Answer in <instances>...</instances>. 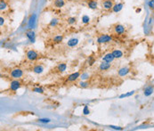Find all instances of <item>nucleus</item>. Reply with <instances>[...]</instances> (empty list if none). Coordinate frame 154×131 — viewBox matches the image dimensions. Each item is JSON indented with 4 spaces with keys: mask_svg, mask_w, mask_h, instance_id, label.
Returning a JSON list of instances; mask_svg holds the SVG:
<instances>
[{
    "mask_svg": "<svg viewBox=\"0 0 154 131\" xmlns=\"http://www.w3.org/2000/svg\"><path fill=\"white\" fill-rule=\"evenodd\" d=\"M10 76L13 79H19V78H21V77L23 76V70L20 69V68H15V69L11 70Z\"/></svg>",
    "mask_w": 154,
    "mask_h": 131,
    "instance_id": "obj_1",
    "label": "nucleus"
},
{
    "mask_svg": "<svg viewBox=\"0 0 154 131\" xmlns=\"http://www.w3.org/2000/svg\"><path fill=\"white\" fill-rule=\"evenodd\" d=\"M111 40H112V37L110 35L103 34V35H101L100 37H98L96 41H97L98 44H107V43L110 42Z\"/></svg>",
    "mask_w": 154,
    "mask_h": 131,
    "instance_id": "obj_2",
    "label": "nucleus"
},
{
    "mask_svg": "<svg viewBox=\"0 0 154 131\" xmlns=\"http://www.w3.org/2000/svg\"><path fill=\"white\" fill-rule=\"evenodd\" d=\"M26 57H27V59L29 60V61L34 62L38 59L39 55H38L35 50H29L27 53H26Z\"/></svg>",
    "mask_w": 154,
    "mask_h": 131,
    "instance_id": "obj_3",
    "label": "nucleus"
},
{
    "mask_svg": "<svg viewBox=\"0 0 154 131\" xmlns=\"http://www.w3.org/2000/svg\"><path fill=\"white\" fill-rule=\"evenodd\" d=\"M21 87V83L20 82L18 79H13V81H11V84H10V90L11 91L15 92V91L18 90Z\"/></svg>",
    "mask_w": 154,
    "mask_h": 131,
    "instance_id": "obj_4",
    "label": "nucleus"
},
{
    "mask_svg": "<svg viewBox=\"0 0 154 131\" xmlns=\"http://www.w3.org/2000/svg\"><path fill=\"white\" fill-rule=\"evenodd\" d=\"M114 4L112 2V0H104L103 2L102 3V7L104 9V10H110L113 7Z\"/></svg>",
    "mask_w": 154,
    "mask_h": 131,
    "instance_id": "obj_5",
    "label": "nucleus"
},
{
    "mask_svg": "<svg viewBox=\"0 0 154 131\" xmlns=\"http://www.w3.org/2000/svg\"><path fill=\"white\" fill-rule=\"evenodd\" d=\"M80 75L81 74L79 71L73 72V73H71L70 75L68 76L67 81H69V82H74V81H76L78 78H80Z\"/></svg>",
    "mask_w": 154,
    "mask_h": 131,
    "instance_id": "obj_6",
    "label": "nucleus"
},
{
    "mask_svg": "<svg viewBox=\"0 0 154 131\" xmlns=\"http://www.w3.org/2000/svg\"><path fill=\"white\" fill-rule=\"evenodd\" d=\"M114 30H115V33L118 34V35H122V34L125 33V27L121 24H117L115 27H114Z\"/></svg>",
    "mask_w": 154,
    "mask_h": 131,
    "instance_id": "obj_7",
    "label": "nucleus"
},
{
    "mask_svg": "<svg viewBox=\"0 0 154 131\" xmlns=\"http://www.w3.org/2000/svg\"><path fill=\"white\" fill-rule=\"evenodd\" d=\"M129 72H130V69H129L128 67H122L118 70V74L119 77H125V76H127Z\"/></svg>",
    "mask_w": 154,
    "mask_h": 131,
    "instance_id": "obj_8",
    "label": "nucleus"
},
{
    "mask_svg": "<svg viewBox=\"0 0 154 131\" xmlns=\"http://www.w3.org/2000/svg\"><path fill=\"white\" fill-rule=\"evenodd\" d=\"M115 57H114V55L112 53H108L106 55H103V62H107V63H112L114 61Z\"/></svg>",
    "mask_w": 154,
    "mask_h": 131,
    "instance_id": "obj_9",
    "label": "nucleus"
},
{
    "mask_svg": "<svg viewBox=\"0 0 154 131\" xmlns=\"http://www.w3.org/2000/svg\"><path fill=\"white\" fill-rule=\"evenodd\" d=\"M78 39L76 38H70L67 42V46L69 47H75L76 46H78Z\"/></svg>",
    "mask_w": 154,
    "mask_h": 131,
    "instance_id": "obj_10",
    "label": "nucleus"
},
{
    "mask_svg": "<svg viewBox=\"0 0 154 131\" xmlns=\"http://www.w3.org/2000/svg\"><path fill=\"white\" fill-rule=\"evenodd\" d=\"M111 53L113 54L115 59H120V58L123 57V55H124L123 52L121 50H119V49H114Z\"/></svg>",
    "mask_w": 154,
    "mask_h": 131,
    "instance_id": "obj_11",
    "label": "nucleus"
},
{
    "mask_svg": "<svg viewBox=\"0 0 154 131\" xmlns=\"http://www.w3.org/2000/svg\"><path fill=\"white\" fill-rule=\"evenodd\" d=\"M110 63H107V62H103L102 64H100L99 65V70H108L110 68Z\"/></svg>",
    "mask_w": 154,
    "mask_h": 131,
    "instance_id": "obj_12",
    "label": "nucleus"
},
{
    "mask_svg": "<svg viewBox=\"0 0 154 131\" xmlns=\"http://www.w3.org/2000/svg\"><path fill=\"white\" fill-rule=\"evenodd\" d=\"M87 6H88L90 9H92V10L97 9V7H98L97 1H95V0H90V1L87 3Z\"/></svg>",
    "mask_w": 154,
    "mask_h": 131,
    "instance_id": "obj_13",
    "label": "nucleus"
},
{
    "mask_svg": "<svg viewBox=\"0 0 154 131\" xmlns=\"http://www.w3.org/2000/svg\"><path fill=\"white\" fill-rule=\"evenodd\" d=\"M44 71V67L40 64H38V65H35L33 67V72L36 74H41Z\"/></svg>",
    "mask_w": 154,
    "mask_h": 131,
    "instance_id": "obj_14",
    "label": "nucleus"
},
{
    "mask_svg": "<svg viewBox=\"0 0 154 131\" xmlns=\"http://www.w3.org/2000/svg\"><path fill=\"white\" fill-rule=\"evenodd\" d=\"M26 37L29 38V40H30V42L34 43V41H35V33H34V31H32V30H28V31L26 32Z\"/></svg>",
    "mask_w": 154,
    "mask_h": 131,
    "instance_id": "obj_15",
    "label": "nucleus"
},
{
    "mask_svg": "<svg viewBox=\"0 0 154 131\" xmlns=\"http://www.w3.org/2000/svg\"><path fill=\"white\" fill-rule=\"evenodd\" d=\"M53 5L56 8H62L65 5V1L64 0H54Z\"/></svg>",
    "mask_w": 154,
    "mask_h": 131,
    "instance_id": "obj_16",
    "label": "nucleus"
},
{
    "mask_svg": "<svg viewBox=\"0 0 154 131\" xmlns=\"http://www.w3.org/2000/svg\"><path fill=\"white\" fill-rule=\"evenodd\" d=\"M153 90H154V86H149V87H147L144 91V95L145 96H150L153 93Z\"/></svg>",
    "mask_w": 154,
    "mask_h": 131,
    "instance_id": "obj_17",
    "label": "nucleus"
},
{
    "mask_svg": "<svg viewBox=\"0 0 154 131\" xmlns=\"http://www.w3.org/2000/svg\"><path fill=\"white\" fill-rule=\"evenodd\" d=\"M123 5L124 4L122 3H118V4H115L112 7V11H113L114 13H118V12H120L123 8Z\"/></svg>",
    "mask_w": 154,
    "mask_h": 131,
    "instance_id": "obj_18",
    "label": "nucleus"
},
{
    "mask_svg": "<svg viewBox=\"0 0 154 131\" xmlns=\"http://www.w3.org/2000/svg\"><path fill=\"white\" fill-rule=\"evenodd\" d=\"M57 70L59 72H64L67 69V64H64V63H61V64H59L57 65Z\"/></svg>",
    "mask_w": 154,
    "mask_h": 131,
    "instance_id": "obj_19",
    "label": "nucleus"
},
{
    "mask_svg": "<svg viewBox=\"0 0 154 131\" xmlns=\"http://www.w3.org/2000/svg\"><path fill=\"white\" fill-rule=\"evenodd\" d=\"M35 21H36V14H32L30 18V21H29V27H30V29H32V27L34 26Z\"/></svg>",
    "mask_w": 154,
    "mask_h": 131,
    "instance_id": "obj_20",
    "label": "nucleus"
},
{
    "mask_svg": "<svg viewBox=\"0 0 154 131\" xmlns=\"http://www.w3.org/2000/svg\"><path fill=\"white\" fill-rule=\"evenodd\" d=\"M62 40H63V36L62 35H57V36L53 37V41L54 43H61Z\"/></svg>",
    "mask_w": 154,
    "mask_h": 131,
    "instance_id": "obj_21",
    "label": "nucleus"
},
{
    "mask_svg": "<svg viewBox=\"0 0 154 131\" xmlns=\"http://www.w3.org/2000/svg\"><path fill=\"white\" fill-rule=\"evenodd\" d=\"M77 21V19L75 18V17H69L67 19V22L68 24H70V25H73V24L76 23Z\"/></svg>",
    "mask_w": 154,
    "mask_h": 131,
    "instance_id": "obj_22",
    "label": "nucleus"
},
{
    "mask_svg": "<svg viewBox=\"0 0 154 131\" xmlns=\"http://www.w3.org/2000/svg\"><path fill=\"white\" fill-rule=\"evenodd\" d=\"M6 7H7V4H6V3H5V1H4V0H1V1H0V10L4 11L6 9Z\"/></svg>",
    "mask_w": 154,
    "mask_h": 131,
    "instance_id": "obj_23",
    "label": "nucleus"
},
{
    "mask_svg": "<svg viewBox=\"0 0 154 131\" xmlns=\"http://www.w3.org/2000/svg\"><path fill=\"white\" fill-rule=\"evenodd\" d=\"M82 22L84 24H87L90 22V17L88 15H83L82 17Z\"/></svg>",
    "mask_w": 154,
    "mask_h": 131,
    "instance_id": "obj_24",
    "label": "nucleus"
},
{
    "mask_svg": "<svg viewBox=\"0 0 154 131\" xmlns=\"http://www.w3.org/2000/svg\"><path fill=\"white\" fill-rule=\"evenodd\" d=\"M58 22H59V21H58V19H56V18H54V19H52L50 21V23H49V25L51 26V27H55V26L58 24Z\"/></svg>",
    "mask_w": 154,
    "mask_h": 131,
    "instance_id": "obj_25",
    "label": "nucleus"
},
{
    "mask_svg": "<svg viewBox=\"0 0 154 131\" xmlns=\"http://www.w3.org/2000/svg\"><path fill=\"white\" fill-rule=\"evenodd\" d=\"M135 94V91H131V92H128L127 94H123V95H119V98H124V97H128V96H131V95H133Z\"/></svg>",
    "mask_w": 154,
    "mask_h": 131,
    "instance_id": "obj_26",
    "label": "nucleus"
},
{
    "mask_svg": "<svg viewBox=\"0 0 154 131\" xmlns=\"http://www.w3.org/2000/svg\"><path fill=\"white\" fill-rule=\"evenodd\" d=\"M89 86V83L88 82H86V81L82 80L79 82V87H82V88H86V87H87Z\"/></svg>",
    "mask_w": 154,
    "mask_h": 131,
    "instance_id": "obj_27",
    "label": "nucleus"
},
{
    "mask_svg": "<svg viewBox=\"0 0 154 131\" xmlns=\"http://www.w3.org/2000/svg\"><path fill=\"white\" fill-rule=\"evenodd\" d=\"M33 92H35V93H38V94H43L44 93V89H43L42 87H34Z\"/></svg>",
    "mask_w": 154,
    "mask_h": 131,
    "instance_id": "obj_28",
    "label": "nucleus"
},
{
    "mask_svg": "<svg viewBox=\"0 0 154 131\" xmlns=\"http://www.w3.org/2000/svg\"><path fill=\"white\" fill-rule=\"evenodd\" d=\"M90 113V110H89V108L87 105H85L84 109H83V114L84 115H88Z\"/></svg>",
    "mask_w": 154,
    "mask_h": 131,
    "instance_id": "obj_29",
    "label": "nucleus"
},
{
    "mask_svg": "<svg viewBox=\"0 0 154 131\" xmlns=\"http://www.w3.org/2000/svg\"><path fill=\"white\" fill-rule=\"evenodd\" d=\"M38 121L41 123H49L51 121L50 119H47V118H45V119H38Z\"/></svg>",
    "mask_w": 154,
    "mask_h": 131,
    "instance_id": "obj_30",
    "label": "nucleus"
},
{
    "mask_svg": "<svg viewBox=\"0 0 154 131\" xmlns=\"http://www.w3.org/2000/svg\"><path fill=\"white\" fill-rule=\"evenodd\" d=\"M80 78L82 80H85V79H87L89 78V74L88 73H83L80 75Z\"/></svg>",
    "mask_w": 154,
    "mask_h": 131,
    "instance_id": "obj_31",
    "label": "nucleus"
},
{
    "mask_svg": "<svg viewBox=\"0 0 154 131\" xmlns=\"http://www.w3.org/2000/svg\"><path fill=\"white\" fill-rule=\"evenodd\" d=\"M94 64H95V58H94L93 56H89V58H88V64H89V66H92Z\"/></svg>",
    "mask_w": 154,
    "mask_h": 131,
    "instance_id": "obj_32",
    "label": "nucleus"
},
{
    "mask_svg": "<svg viewBox=\"0 0 154 131\" xmlns=\"http://www.w3.org/2000/svg\"><path fill=\"white\" fill-rule=\"evenodd\" d=\"M148 5H149V7L151 9H154V0H151L149 4H148Z\"/></svg>",
    "mask_w": 154,
    "mask_h": 131,
    "instance_id": "obj_33",
    "label": "nucleus"
},
{
    "mask_svg": "<svg viewBox=\"0 0 154 131\" xmlns=\"http://www.w3.org/2000/svg\"><path fill=\"white\" fill-rule=\"evenodd\" d=\"M110 129H116V130H122V128L120 127H115V126H110Z\"/></svg>",
    "mask_w": 154,
    "mask_h": 131,
    "instance_id": "obj_34",
    "label": "nucleus"
},
{
    "mask_svg": "<svg viewBox=\"0 0 154 131\" xmlns=\"http://www.w3.org/2000/svg\"><path fill=\"white\" fill-rule=\"evenodd\" d=\"M4 19L3 18V17H1V18H0V25L3 26L4 25Z\"/></svg>",
    "mask_w": 154,
    "mask_h": 131,
    "instance_id": "obj_35",
    "label": "nucleus"
}]
</instances>
